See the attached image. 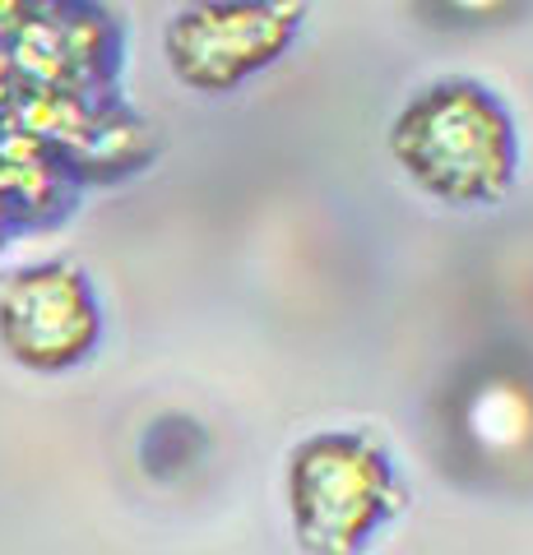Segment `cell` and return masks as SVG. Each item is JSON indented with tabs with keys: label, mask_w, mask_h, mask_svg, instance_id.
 <instances>
[{
	"label": "cell",
	"mask_w": 533,
	"mask_h": 555,
	"mask_svg": "<svg viewBox=\"0 0 533 555\" xmlns=\"http://www.w3.org/2000/svg\"><path fill=\"white\" fill-rule=\"evenodd\" d=\"M450 436L473 477L510 481L533 467V371L487 361L469 371L450 403Z\"/></svg>",
	"instance_id": "obj_5"
},
{
	"label": "cell",
	"mask_w": 533,
	"mask_h": 555,
	"mask_svg": "<svg viewBox=\"0 0 533 555\" xmlns=\"http://www.w3.org/2000/svg\"><path fill=\"white\" fill-rule=\"evenodd\" d=\"M441 20H455V24H496V20H510L524 0H427Z\"/></svg>",
	"instance_id": "obj_6"
},
{
	"label": "cell",
	"mask_w": 533,
	"mask_h": 555,
	"mask_svg": "<svg viewBox=\"0 0 533 555\" xmlns=\"http://www.w3.org/2000/svg\"><path fill=\"white\" fill-rule=\"evenodd\" d=\"M390 149L394 163L445 204H492L515 177L510 116L478 83L418 93L394 120Z\"/></svg>",
	"instance_id": "obj_1"
},
{
	"label": "cell",
	"mask_w": 533,
	"mask_h": 555,
	"mask_svg": "<svg viewBox=\"0 0 533 555\" xmlns=\"http://www.w3.org/2000/svg\"><path fill=\"white\" fill-rule=\"evenodd\" d=\"M288 500L312 555H357L399 505V486L363 436H316L292 454Z\"/></svg>",
	"instance_id": "obj_2"
},
{
	"label": "cell",
	"mask_w": 533,
	"mask_h": 555,
	"mask_svg": "<svg viewBox=\"0 0 533 555\" xmlns=\"http://www.w3.org/2000/svg\"><path fill=\"white\" fill-rule=\"evenodd\" d=\"M0 343L33 371H65L98 343V301L71 264H42L0 292Z\"/></svg>",
	"instance_id": "obj_4"
},
{
	"label": "cell",
	"mask_w": 533,
	"mask_h": 555,
	"mask_svg": "<svg viewBox=\"0 0 533 555\" xmlns=\"http://www.w3.org/2000/svg\"><path fill=\"white\" fill-rule=\"evenodd\" d=\"M297 24V0H195L167 28V61L191 89L228 93L279 61Z\"/></svg>",
	"instance_id": "obj_3"
}]
</instances>
